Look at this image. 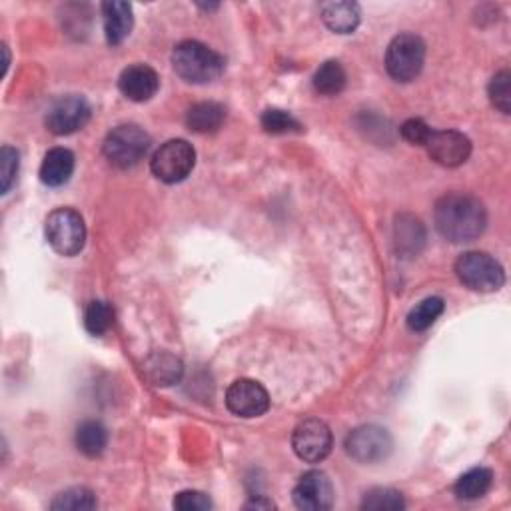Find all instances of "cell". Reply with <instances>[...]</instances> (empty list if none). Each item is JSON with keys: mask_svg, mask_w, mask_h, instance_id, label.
Wrapping results in <instances>:
<instances>
[{"mask_svg": "<svg viewBox=\"0 0 511 511\" xmlns=\"http://www.w3.org/2000/svg\"><path fill=\"white\" fill-rule=\"evenodd\" d=\"M438 232L453 244L472 242L480 238L487 224L484 204L472 194L452 192L438 200L433 210Z\"/></svg>", "mask_w": 511, "mask_h": 511, "instance_id": "obj_1", "label": "cell"}, {"mask_svg": "<svg viewBox=\"0 0 511 511\" xmlns=\"http://www.w3.org/2000/svg\"><path fill=\"white\" fill-rule=\"evenodd\" d=\"M172 67L182 80L206 84L220 79L224 72V59L198 40H184L172 52Z\"/></svg>", "mask_w": 511, "mask_h": 511, "instance_id": "obj_2", "label": "cell"}, {"mask_svg": "<svg viewBox=\"0 0 511 511\" xmlns=\"http://www.w3.org/2000/svg\"><path fill=\"white\" fill-rule=\"evenodd\" d=\"M150 136L136 124L116 126L108 133L102 152L106 160L116 168H133L150 150Z\"/></svg>", "mask_w": 511, "mask_h": 511, "instance_id": "obj_3", "label": "cell"}, {"mask_svg": "<svg viewBox=\"0 0 511 511\" xmlns=\"http://www.w3.org/2000/svg\"><path fill=\"white\" fill-rule=\"evenodd\" d=\"M426 62V45L418 35L404 32L389 42L386 50V70L396 82H411Z\"/></svg>", "mask_w": 511, "mask_h": 511, "instance_id": "obj_4", "label": "cell"}, {"mask_svg": "<svg viewBox=\"0 0 511 511\" xmlns=\"http://www.w3.org/2000/svg\"><path fill=\"white\" fill-rule=\"evenodd\" d=\"M455 276L463 286L475 292H495L506 284V271L494 256L465 252L455 262Z\"/></svg>", "mask_w": 511, "mask_h": 511, "instance_id": "obj_5", "label": "cell"}, {"mask_svg": "<svg viewBox=\"0 0 511 511\" xmlns=\"http://www.w3.org/2000/svg\"><path fill=\"white\" fill-rule=\"evenodd\" d=\"M47 240L60 256H76L86 242L82 216L72 208H57L47 218Z\"/></svg>", "mask_w": 511, "mask_h": 511, "instance_id": "obj_6", "label": "cell"}, {"mask_svg": "<svg viewBox=\"0 0 511 511\" xmlns=\"http://www.w3.org/2000/svg\"><path fill=\"white\" fill-rule=\"evenodd\" d=\"M196 165V152L186 140L176 138L162 144L150 160L152 174L166 184H178L190 176Z\"/></svg>", "mask_w": 511, "mask_h": 511, "instance_id": "obj_7", "label": "cell"}, {"mask_svg": "<svg viewBox=\"0 0 511 511\" xmlns=\"http://www.w3.org/2000/svg\"><path fill=\"white\" fill-rule=\"evenodd\" d=\"M92 108L84 96L69 94L54 101L47 112V128L57 136H69L79 133L89 124Z\"/></svg>", "mask_w": 511, "mask_h": 511, "instance_id": "obj_8", "label": "cell"}, {"mask_svg": "<svg viewBox=\"0 0 511 511\" xmlns=\"http://www.w3.org/2000/svg\"><path fill=\"white\" fill-rule=\"evenodd\" d=\"M394 448L389 431L379 426H362L356 428L346 438V452L350 458L360 463H378L386 460Z\"/></svg>", "mask_w": 511, "mask_h": 511, "instance_id": "obj_9", "label": "cell"}, {"mask_svg": "<svg viewBox=\"0 0 511 511\" xmlns=\"http://www.w3.org/2000/svg\"><path fill=\"white\" fill-rule=\"evenodd\" d=\"M332 431L322 420H303L292 433V448L300 460L320 463L332 452Z\"/></svg>", "mask_w": 511, "mask_h": 511, "instance_id": "obj_10", "label": "cell"}, {"mask_svg": "<svg viewBox=\"0 0 511 511\" xmlns=\"http://www.w3.org/2000/svg\"><path fill=\"white\" fill-rule=\"evenodd\" d=\"M226 406L238 418H260L270 410V396L254 379H236L226 391Z\"/></svg>", "mask_w": 511, "mask_h": 511, "instance_id": "obj_11", "label": "cell"}, {"mask_svg": "<svg viewBox=\"0 0 511 511\" xmlns=\"http://www.w3.org/2000/svg\"><path fill=\"white\" fill-rule=\"evenodd\" d=\"M431 160L445 168H458L465 165L472 154V143L458 130H431L426 143Z\"/></svg>", "mask_w": 511, "mask_h": 511, "instance_id": "obj_12", "label": "cell"}, {"mask_svg": "<svg viewBox=\"0 0 511 511\" xmlns=\"http://www.w3.org/2000/svg\"><path fill=\"white\" fill-rule=\"evenodd\" d=\"M293 504L303 511H324L334 506V485L324 472L312 470L293 487Z\"/></svg>", "mask_w": 511, "mask_h": 511, "instance_id": "obj_13", "label": "cell"}, {"mask_svg": "<svg viewBox=\"0 0 511 511\" xmlns=\"http://www.w3.org/2000/svg\"><path fill=\"white\" fill-rule=\"evenodd\" d=\"M121 92L133 102H148L160 89V79L148 64H133L118 79Z\"/></svg>", "mask_w": 511, "mask_h": 511, "instance_id": "obj_14", "label": "cell"}, {"mask_svg": "<svg viewBox=\"0 0 511 511\" xmlns=\"http://www.w3.org/2000/svg\"><path fill=\"white\" fill-rule=\"evenodd\" d=\"M102 16H104L106 40L111 42L112 47L122 45L134 25L133 6H130L128 3H104Z\"/></svg>", "mask_w": 511, "mask_h": 511, "instance_id": "obj_15", "label": "cell"}, {"mask_svg": "<svg viewBox=\"0 0 511 511\" xmlns=\"http://www.w3.org/2000/svg\"><path fill=\"white\" fill-rule=\"evenodd\" d=\"M74 172V154L69 148H52L40 165V180L47 186L59 188L67 184Z\"/></svg>", "mask_w": 511, "mask_h": 511, "instance_id": "obj_16", "label": "cell"}, {"mask_svg": "<svg viewBox=\"0 0 511 511\" xmlns=\"http://www.w3.org/2000/svg\"><path fill=\"white\" fill-rule=\"evenodd\" d=\"M226 121V108L218 102H198L186 114V126L196 134H212Z\"/></svg>", "mask_w": 511, "mask_h": 511, "instance_id": "obj_17", "label": "cell"}, {"mask_svg": "<svg viewBox=\"0 0 511 511\" xmlns=\"http://www.w3.org/2000/svg\"><path fill=\"white\" fill-rule=\"evenodd\" d=\"M182 362L172 354L158 352L152 354L144 362V374L154 386H172L180 382L182 378Z\"/></svg>", "mask_w": 511, "mask_h": 511, "instance_id": "obj_18", "label": "cell"}, {"mask_svg": "<svg viewBox=\"0 0 511 511\" xmlns=\"http://www.w3.org/2000/svg\"><path fill=\"white\" fill-rule=\"evenodd\" d=\"M360 6L356 3H328L322 6L325 27L338 35H350L360 25Z\"/></svg>", "mask_w": 511, "mask_h": 511, "instance_id": "obj_19", "label": "cell"}, {"mask_svg": "<svg viewBox=\"0 0 511 511\" xmlns=\"http://www.w3.org/2000/svg\"><path fill=\"white\" fill-rule=\"evenodd\" d=\"M423 242H426V232H423L421 222L410 214L399 216L396 222L398 252L406 256H418Z\"/></svg>", "mask_w": 511, "mask_h": 511, "instance_id": "obj_20", "label": "cell"}, {"mask_svg": "<svg viewBox=\"0 0 511 511\" xmlns=\"http://www.w3.org/2000/svg\"><path fill=\"white\" fill-rule=\"evenodd\" d=\"M494 484V472L487 470V467H474V470L465 472L458 484H455L453 492L460 499L465 502H474V499L484 497Z\"/></svg>", "mask_w": 511, "mask_h": 511, "instance_id": "obj_21", "label": "cell"}, {"mask_svg": "<svg viewBox=\"0 0 511 511\" xmlns=\"http://www.w3.org/2000/svg\"><path fill=\"white\" fill-rule=\"evenodd\" d=\"M108 445V431L101 421L86 420L76 428V448L86 458H98Z\"/></svg>", "mask_w": 511, "mask_h": 511, "instance_id": "obj_22", "label": "cell"}, {"mask_svg": "<svg viewBox=\"0 0 511 511\" xmlns=\"http://www.w3.org/2000/svg\"><path fill=\"white\" fill-rule=\"evenodd\" d=\"M346 70L338 60H328L314 74V89L324 96H335L346 89Z\"/></svg>", "mask_w": 511, "mask_h": 511, "instance_id": "obj_23", "label": "cell"}, {"mask_svg": "<svg viewBox=\"0 0 511 511\" xmlns=\"http://www.w3.org/2000/svg\"><path fill=\"white\" fill-rule=\"evenodd\" d=\"M443 308H445V303L438 296L421 300L418 306L408 314V328L411 332H426L442 316Z\"/></svg>", "mask_w": 511, "mask_h": 511, "instance_id": "obj_24", "label": "cell"}, {"mask_svg": "<svg viewBox=\"0 0 511 511\" xmlns=\"http://www.w3.org/2000/svg\"><path fill=\"white\" fill-rule=\"evenodd\" d=\"M96 507V495L89 487H70L52 499L50 509L60 511H89Z\"/></svg>", "mask_w": 511, "mask_h": 511, "instance_id": "obj_25", "label": "cell"}, {"mask_svg": "<svg viewBox=\"0 0 511 511\" xmlns=\"http://www.w3.org/2000/svg\"><path fill=\"white\" fill-rule=\"evenodd\" d=\"M404 497L391 487H376L364 495L362 509L369 511H399L404 509Z\"/></svg>", "mask_w": 511, "mask_h": 511, "instance_id": "obj_26", "label": "cell"}, {"mask_svg": "<svg viewBox=\"0 0 511 511\" xmlns=\"http://www.w3.org/2000/svg\"><path fill=\"white\" fill-rule=\"evenodd\" d=\"M114 322V312L108 306L106 302H92L84 314V325L89 334L92 335H102L112 328Z\"/></svg>", "mask_w": 511, "mask_h": 511, "instance_id": "obj_27", "label": "cell"}, {"mask_svg": "<svg viewBox=\"0 0 511 511\" xmlns=\"http://www.w3.org/2000/svg\"><path fill=\"white\" fill-rule=\"evenodd\" d=\"M262 128L270 134H288L302 133V124L290 112L280 111V108H268L262 114Z\"/></svg>", "mask_w": 511, "mask_h": 511, "instance_id": "obj_28", "label": "cell"}, {"mask_svg": "<svg viewBox=\"0 0 511 511\" xmlns=\"http://www.w3.org/2000/svg\"><path fill=\"white\" fill-rule=\"evenodd\" d=\"M489 98L499 112H511V74L509 70L497 72L489 82Z\"/></svg>", "mask_w": 511, "mask_h": 511, "instance_id": "obj_29", "label": "cell"}, {"mask_svg": "<svg viewBox=\"0 0 511 511\" xmlns=\"http://www.w3.org/2000/svg\"><path fill=\"white\" fill-rule=\"evenodd\" d=\"M20 168V156L15 148L3 146L0 150V192L8 194V190L15 186Z\"/></svg>", "mask_w": 511, "mask_h": 511, "instance_id": "obj_30", "label": "cell"}, {"mask_svg": "<svg viewBox=\"0 0 511 511\" xmlns=\"http://www.w3.org/2000/svg\"><path fill=\"white\" fill-rule=\"evenodd\" d=\"M174 507L182 511H208L212 507V502L206 494L188 489V492H180L174 497Z\"/></svg>", "mask_w": 511, "mask_h": 511, "instance_id": "obj_31", "label": "cell"}, {"mask_svg": "<svg viewBox=\"0 0 511 511\" xmlns=\"http://www.w3.org/2000/svg\"><path fill=\"white\" fill-rule=\"evenodd\" d=\"M430 134L431 128L423 122L421 118H410V121L401 124V136H404V140H408L410 144L426 146Z\"/></svg>", "mask_w": 511, "mask_h": 511, "instance_id": "obj_32", "label": "cell"}, {"mask_svg": "<svg viewBox=\"0 0 511 511\" xmlns=\"http://www.w3.org/2000/svg\"><path fill=\"white\" fill-rule=\"evenodd\" d=\"M246 507L250 509V507H256V509H271V507H276L274 504L270 502V499H264V497H260V499H252V502L250 504H246Z\"/></svg>", "mask_w": 511, "mask_h": 511, "instance_id": "obj_33", "label": "cell"}]
</instances>
